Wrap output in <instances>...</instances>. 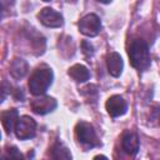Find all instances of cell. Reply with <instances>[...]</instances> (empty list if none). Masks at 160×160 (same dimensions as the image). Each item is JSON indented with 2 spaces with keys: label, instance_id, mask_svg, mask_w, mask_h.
I'll use <instances>...</instances> for the list:
<instances>
[{
  "label": "cell",
  "instance_id": "cell-4",
  "mask_svg": "<svg viewBox=\"0 0 160 160\" xmlns=\"http://www.w3.org/2000/svg\"><path fill=\"white\" fill-rule=\"evenodd\" d=\"M15 134H16V138L20 140H28L34 138L36 134L35 120L28 115L20 116L15 125Z\"/></svg>",
  "mask_w": 160,
  "mask_h": 160
},
{
  "label": "cell",
  "instance_id": "cell-8",
  "mask_svg": "<svg viewBox=\"0 0 160 160\" xmlns=\"http://www.w3.org/2000/svg\"><path fill=\"white\" fill-rule=\"evenodd\" d=\"M105 108L108 110V114L111 118H118V116H121L126 112L128 102L120 95H112L108 99V101L105 104Z\"/></svg>",
  "mask_w": 160,
  "mask_h": 160
},
{
  "label": "cell",
  "instance_id": "cell-10",
  "mask_svg": "<svg viewBox=\"0 0 160 160\" xmlns=\"http://www.w3.org/2000/svg\"><path fill=\"white\" fill-rule=\"evenodd\" d=\"M106 64H108V70H109L110 75H112L114 78H118V76L121 75L122 68H124V62H122L121 56L118 52H115V51L110 52L108 55Z\"/></svg>",
  "mask_w": 160,
  "mask_h": 160
},
{
  "label": "cell",
  "instance_id": "cell-11",
  "mask_svg": "<svg viewBox=\"0 0 160 160\" xmlns=\"http://www.w3.org/2000/svg\"><path fill=\"white\" fill-rule=\"evenodd\" d=\"M18 119H19V114L16 109H9L1 114V122L6 134H10L12 130H15Z\"/></svg>",
  "mask_w": 160,
  "mask_h": 160
},
{
  "label": "cell",
  "instance_id": "cell-14",
  "mask_svg": "<svg viewBox=\"0 0 160 160\" xmlns=\"http://www.w3.org/2000/svg\"><path fill=\"white\" fill-rule=\"evenodd\" d=\"M51 158L52 159H64V160H69L71 159V154L69 151V149L60 141H56L52 148H51Z\"/></svg>",
  "mask_w": 160,
  "mask_h": 160
},
{
  "label": "cell",
  "instance_id": "cell-16",
  "mask_svg": "<svg viewBox=\"0 0 160 160\" xmlns=\"http://www.w3.org/2000/svg\"><path fill=\"white\" fill-rule=\"evenodd\" d=\"M5 158H9V159H22V154L20 152V150H18L16 146H10V148L6 149Z\"/></svg>",
  "mask_w": 160,
  "mask_h": 160
},
{
  "label": "cell",
  "instance_id": "cell-18",
  "mask_svg": "<svg viewBox=\"0 0 160 160\" xmlns=\"http://www.w3.org/2000/svg\"><path fill=\"white\" fill-rule=\"evenodd\" d=\"M66 1H68V2H72V4H74V2H76L78 0H66Z\"/></svg>",
  "mask_w": 160,
  "mask_h": 160
},
{
  "label": "cell",
  "instance_id": "cell-9",
  "mask_svg": "<svg viewBox=\"0 0 160 160\" xmlns=\"http://www.w3.org/2000/svg\"><path fill=\"white\" fill-rule=\"evenodd\" d=\"M121 145H122V150L126 154H129L131 156L136 155L139 151V138H138L136 132L130 131V130L125 131L122 135Z\"/></svg>",
  "mask_w": 160,
  "mask_h": 160
},
{
  "label": "cell",
  "instance_id": "cell-17",
  "mask_svg": "<svg viewBox=\"0 0 160 160\" xmlns=\"http://www.w3.org/2000/svg\"><path fill=\"white\" fill-rule=\"evenodd\" d=\"M98 2H101V4H109V2H111L112 0H96Z\"/></svg>",
  "mask_w": 160,
  "mask_h": 160
},
{
  "label": "cell",
  "instance_id": "cell-7",
  "mask_svg": "<svg viewBox=\"0 0 160 160\" xmlns=\"http://www.w3.org/2000/svg\"><path fill=\"white\" fill-rule=\"evenodd\" d=\"M58 106V102L54 98L51 96H42V95H39V98L34 99L31 101V109L34 112L39 114V115H45V114H49L51 111H54Z\"/></svg>",
  "mask_w": 160,
  "mask_h": 160
},
{
  "label": "cell",
  "instance_id": "cell-5",
  "mask_svg": "<svg viewBox=\"0 0 160 160\" xmlns=\"http://www.w3.org/2000/svg\"><path fill=\"white\" fill-rule=\"evenodd\" d=\"M79 30L81 34L86 35V36H96L100 30H101V21H100V18L95 14H88L85 15L84 18L80 19L79 24Z\"/></svg>",
  "mask_w": 160,
  "mask_h": 160
},
{
  "label": "cell",
  "instance_id": "cell-6",
  "mask_svg": "<svg viewBox=\"0 0 160 160\" xmlns=\"http://www.w3.org/2000/svg\"><path fill=\"white\" fill-rule=\"evenodd\" d=\"M40 22L48 28H60L64 24V18L60 12L55 11L51 8H44L38 14Z\"/></svg>",
  "mask_w": 160,
  "mask_h": 160
},
{
  "label": "cell",
  "instance_id": "cell-1",
  "mask_svg": "<svg viewBox=\"0 0 160 160\" xmlns=\"http://www.w3.org/2000/svg\"><path fill=\"white\" fill-rule=\"evenodd\" d=\"M131 65L139 70V71H145L149 69L151 64L150 59V52H149V46L148 44L141 40V39H135L130 42L129 50H128Z\"/></svg>",
  "mask_w": 160,
  "mask_h": 160
},
{
  "label": "cell",
  "instance_id": "cell-15",
  "mask_svg": "<svg viewBox=\"0 0 160 160\" xmlns=\"http://www.w3.org/2000/svg\"><path fill=\"white\" fill-rule=\"evenodd\" d=\"M81 49H82V52L85 54L86 58H91L94 55V52H95L92 44L90 41H88V40H82L81 41Z\"/></svg>",
  "mask_w": 160,
  "mask_h": 160
},
{
  "label": "cell",
  "instance_id": "cell-2",
  "mask_svg": "<svg viewBox=\"0 0 160 160\" xmlns=\"http://www.w3.org/2000/svg\"><path fill=\"white\" fill-rule=\"evenodd\" d=\"M52 79H54V74L50 68H48V66L38 68L31 74L29 84H28L30 92L35 96L44 95L46 92V90L49 89V86L52 84Z\"/></svg>",
  "mask_w": 160,
  "mask_h": 160
},
{
  "label": "cell",
  "instance_id": "cell-13",
  "mask_svg": "<svg viewBox=\"0 0 160 160\" xmlns=\"http://www.w3.org/2000/svg\"><path fill=\"white\" fill-rule=\"evenodd\" d=\"M68 74H69L75 81H78V82H84V81H86V80L90 79V71L88 70L86 66H84V65H81V64H75V65H72V66L69 69Z\"/></svg>",
  "mask_w": 160,
  "mask_h": 160
},
{
  "label": "cell",
  "instance_id": "cell-12",
  "mask_svg": "<svg viewBox=\"0 0 160 160\" xmlns=\"http://www.w3.org/2000/svg\"><path fill=\"white\" fill-rule=\"evenodd\" d=\"M28 70H29V66H28V62L24 59L16 58L10 64V74L16 80L22 79L28 74Z\"/></svg>",
  "mask_w": 160,
  "mask_h": 160
},
{
  "label": "cell",
  "instance_id": "cell-3",
  "mask_svg": "<svg viewBox=\"0 0 160 160\" xmlns=\"http://www.w3.org/2000/svg\"><path fill=\"white\" fill-rule=\"evenodd\" d=\"M75 134L78 140L88 148H94L100 144L94 126L89 122H85V121L78 122L75 126Z\"/></svg>",
  "mask_w": 160,
  "mask_h": 160
},
{
  "label": "cell",
  "instance_id": "cell-19",
  "mask_svg": "<svg viewBox=\"0 0 160 160\" xmlns=\"http://www.w3.org/2000/svg\"><path fill=\"white\" fill-rule=\"evenodd\" d=\"M44 1H50V0H44Z\"/></svg>",
  "mask_w": 160,
  "mask_h": 160
}]
</instances>
